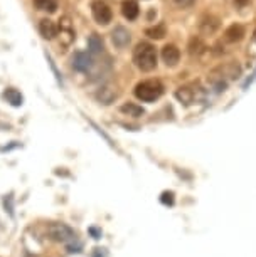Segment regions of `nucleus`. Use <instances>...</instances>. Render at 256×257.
Instances as JSON below:
<instances>
[{
	"instance_id": "8",
	"label": "nucleus",
	"mask_w": 256,
	"mask_h": 257,
	"mask_svg": "<svg viewBox=\"0 0 256 257\" xmlns=\"http://www.w3.org/2000/svg\"><path fill=\"white\" fill-rule=\"evenodd\" d=\"M162 59L168 67H174L177 66L179 59H181V52H179V49L174 44H167L162 49Z\"/></svg>"
},
{
	"instance_id": "18",
	"label": "nucleus",
	"mask_w": 256,
	"mask_h": 257,
	"mask_svg": "<svg viewBox=\"0 0 256 257\" xmlns=\"http://www.w3.org/2000/svg\"><path fill=\"white\" fill-rule=\"evenodd\" d=\"M122 113L128 114V116H133V118H138V116L143 114V108H140V106L133 104V103H128V104L122 106Z\"/></svg>"
},
{
	"instance_id": "16",
	"label": "nucleus",
	"mask_w": 256,
	"mask_h": 257,
	"mask_svg": "<svg viewBox=\"0 0 256 257\" xmlns=\"http://www.w3.org/2000/svg\"><path fill=\"white\" fill-rule=\"evenodd\" d=\"M34 6L39 9V11L52 14L57 9V0H34Z\"/></svg>"
},
{
	"instance_id": "1",
	"label": "nucleus",
	"mask_w": 256,
	"mask_h": 257,
	"mask_svg": "<svg viewBox=\"0 0 256 257\" xmlns=\"http://www.w3.org/2000/svg\"><path fill=\"white\" fill-rule=\"evenodd\" d=\"M133 62L140 71L150 72L157 67V51L148 42H140L133 49Z\"/></svg>"
},
{
	"instance_id": "3",
	"label": "nucleus",
	"mask_w": 256,
	"mask_h": 257,
	"mask_svg": "<svg viewBox=\"0 0 256 257\" xmlns=\"http://www.w3.org/2000/svg\"><path fill=\"white\" fill-rule=\"evenodd\" d=\"M46 234L49 235L51 240L54 242H71L76 239V234L71 227H67L66 224H51L47 225Z\"/></svg>"
},
{
	"instance_id": "14",
	"label": "nucleus",
	"mask_w": 256,
	"mask_h": 257,
	"mask_svg": "<svg viewBox=\"0 0 256 257\" xmlns=\"http://www.w3.org/2000/svg\"><path fill=\"white\" fill-rule=\"evenodd\" d=\"M243 37H244V27L239 26V24H233L224 34V39L228 42H238Z\"/></svg>"
},
{
	"instance_id": "24",
	"label": "nucleus",
	"mask_w": 256,
	"mask_h": 257,
	"mask_svg": "<svg viewBox=\"0 0 256 257\" xmlns=\"http://www.w3.org/2000/svg\"><path fill=\"white\" fill-rule=\"evenodd\" d=\"M253 39H254V41H256V31H254V34H253Z\"/></svg>"
},
{
	"instance_id": "17",
	"label": "nucleus",
	"mask_w": 256,
	"mask_h": 257,
	"mask_svg": "<svg viewBox=\"0 0 256 257\" xmlns=\"http://www.w3.org/2000/svg\"><path fill=\"white\" fill-rule=\"evenodd\" d=\"M88 46H90V54H100L103 51V41L98 34H93L88 41Z\"/></svg>"
},
{
	"instance_id": "11",
	"label": "nucleus",
	"mask_w": 256,
	"mask_h": 257,
	"mask_svg": "<svg viewBox=\"0 0 256 257\" xmlns=\"http://www.w3.org/2000/svg\"><path fill=\"white\" fill-rule=\"evenodd\" d=\"M122 14L125 16V19H128V21H135L140 14V7H138L137 0H123Z\"/></svg>"
},
{
	"instance_id": "9",
	"label": "nucleus",
	"mask_w": 256,
	"mask_h": 257,
	"mask_svg": "<svg viewBox=\"0 0 256 257\" xmlns=\"http://www.w3.org/2000/svg\"><path fill=\"white\" fill-rule=\"evenodd\" d=\"M219 29V19L214 16H204L201 21V32L206 36H212Z\"/></svg>"
},
{
	"instance_id": "5",
	"label": "nucleus",
	"mask_w": 256,
	"mask_h": 257,
	"mask_svg": "<svg viewBox=\"0 0 256 257\" xmlns=\"http://www.w3.org/2000/svg\"><path fill=\"white\" fill-rule=\"evenodd\" d=\"M91 14H93L95 21L101 24V26H106L108 22H112V9L108 7V4L103 2V0H95L91 4Z\"/></svg>"
},
{
	"instance_id": "21",
	"label": "nucleus",
	"mask_w": 256,
	"mask_h": 257,
	"mask_svg": "<svg viewBox=\"0 0 256 257\" xmlns=\"http://www.w3.org/2000/svg\"><path fill=\"white\" fill-rule=\"evenodd\" d=\"M194 2H196V0H174V4H176L177 7H181V9H187V7H191Z\"/></svg>"
},
{
	"instance_id": "10",
	"label": "nucleus",
	"mask_w": 256,
	"mask_h": 257,
	"mask_svg": "<svg viewBox=\"0 0 256 257\" xmlns=\"http://www.w3.org/2000/svg\"><path fill=\"white\" fill-rule=\"evenodd\" d=\"M39 32L44 39L51 41V39H54L57 36V26L51 21V19H42L39 24Z\"/></svg>"
},
{
	"instance_id": "19",
	"label": "nucleus",
	"mask_w": 256,
	"mask_h": 257,
	"mask_svg": "<svg viewBox=\"0 0 256 257\" xmlns=\"http://www.w3.org/2000/svg\"><path fill=\"white\" fill-rule=\"evenodd\" d=\"M204 49H206V46L202 44L201 42V39H192L191 41V44H189V52L192 56H201L202 52H204Z\"/></svg>"
},
{
	"instance_id": "2",
	"label": "nucleus",
	"mask_w": 256,
	"mask_h": 257,
	"mask_svg": "<svg viewBox=\"0 0 256 257\" xmlns=\"http://www.w3.org/2000/svg\"><path fill=\"white\" fill-rule=\"evenodd\" d=\"M162 94H163V86H162V82L157 79L143 81V82H140V84H137V88H135V96H137L140 101H145V103H152V101L160 98Z\"/></svg>"
},
{
	"instance_id": "12",
	"label": "nucleus",
	"mask_w": 256,
	"mask_h": 257,
	"mask_svg": "<svg viewBox=\"0 0 256 257\" xmlns=\"http://www.w3.org/2000/svg\"><path fill=\"white\" fill-rule=\"evenodd\" d=\"M112 39H113V44L122 49V47H127L128 46V42H130V32L125 27H117L112 32Z\"/></svg>"
},
{
	"instance_id": "20",
	"label": "nucleus",
	"mask_w": 256,
	"mask_h": 257,
	"mask_svg": "<svg viewBox=\"0 0 256 257\" xmlns=\"http://www.w3.org/2000/svg\"><path fill=\"white\" fill-rule=\"evenodd\" d=\"M145 34L152 39H162L163 36H165V26H163V24H158V26H155V27L147 29V32Z\"/></svg>"
},
{
	"instance_id": "22",
	"label": "nucleus",
	"mask_w": 256,
	"mask_h": 257,
	"mask_svg": "<svg viewBox=\"0 0 256 257\" xmlns=\"http://www.w3.org/2000/svg\"><path fill=\"white\" fill-rule=\"evenodd\" d=\"M162 202L163 203H168V205H172V203H174V193H170V192H165V193H163V195H162Z\"/></svg>"
},
{
	"instance_id": "7",
	"label": "nucleus",
	"mask_w": 256,
	"mask_h": 257,
	"mask_svg": "<svg viewBox=\"0 0 256 257\" xmlns=\"http://www.w3.org/2000/svg\"><path fill=\"white\" fill-rule=\"evenodd\" d=\"M176 98L181 101L182 104L191 106V104H194V101L197 99V89L194 91L191 86H182V88H179L176 91Z\"/></svg>"
},
{
	"instance_id": "15",
	"label": "nucleus",
	"mask_w": 256,
	"mask_h": 257,
	"mask_svg": "<svg viewBox=\"0 0 256 257\" xmlns=\"http://www.w3.org/2000/svg\"><path fill=\"white\" fill-rule=\"evenodd\" d=\"M4 98H6L12 106H21L22 101H24L22 94L19 93L17 89H14V88H9V89L4 91Z\"/></svg>"
},
{
	"instance_id": "4",
	"label": "nucleus",
	"mask_w": 256,
	"mask_h": 257,
	"mask_svg": "<svg viewBox=\"0 0 256 257\" xmlns=\"http://www.w3.org/2000/svg\"><path fill=\"white\" fill-rule=\"evenodd\" d=\"M57 34H59V44L62 47H69L74 42L76 34L69 17H62L59 21V24H57Z\"/></svg>"
},
{
	"instance_id": "23",
	"label": "nucleus",
	"mask_w": 256,
	"mask_h": 257,
	"mask_svg": "<svg viewBox=\"0 0 256 257\" xmlns=\"http://www.w3.org/2000/svg\"><path fill=\"white\" fill-rule=\"evenodd\" d=\"M248 0H236V6H244Z\"/></svg>"
},
{
	"instance_id": "13",
	"label": "nucleus",
	"mask_w": 256,
	"mask_h": 257,
	"mask_svg": "<svg viewBox=\"0 0 256 257\" xmlns=\"http://www.w3.org/2000/svg\"><path fill=\"white\" fill-rule=\"evenodd\" d=\"M115 98H117V91H115L113 88H110V86H103V88L96 93V99L103 104H112L115 101Z\"/></svg>"
},
{
	"instance_id": "6",
	"label": "nucleus",
	"mask_w": 256,
	"mask_h": 257,
	"mask_svg": "<svg viewBox=\"0 0 256 257\" xmlns=\"http://www.w3.org/2000/svg\"><path fill=\"white\" fill-rule=\"evenodd\" d=\"M72 67L79 72H88L93 67V56L88 52H76L72 57Z\"/></svg>"
}]
</instances>
